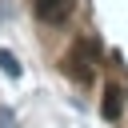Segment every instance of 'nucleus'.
<instances>
[{
    "label": "nucleus",
    "instance_id": "nucleus-1",
    "mask_svg": "<svg viewBox=\"0 0 128 128\" xmlns=\"http://www.w3.org/2000/svg\"><path fill=\"white\" fill-rule=\"evenodd\" d=\"M72 4H76V0H32L36 16H40L44 24H64V20L72 16Z\"/></svg>",
    "mask_w": 128,
    "mask_h": 128
},
{
    "label": "nucleus",
    "instance_id": "nucleus-2",
    "mask_svg": "<svg viewBox=\"0 0 128 128\" xmlns=\"http://www.w3.org/2000/svg\"><path fill=\"white\" fill-rule=\"evenodd\" d=\"M92 52H96V44H92V40H84V44L72 52L68 72H72V76H80V80H88V76H92Z\"/></svg>",
    "mask_w": 128,
    "mask_h": 128
},
{
    "label": "nucleus",
    "instance_id": "nucleus-3",
    "mask_svg": "<svg viewBox=\"0 0 128 128\" xmlns=\"http://www.w3.org/2000/svg\"><path fill=\"white\" fill-rule=\"evenodd\" d=\"M104 120H120V112H124V92L116 88V84H108L104 88Z\"/></svg>",
    "mask_w": 128,
    "mask_h": 128
},
{
    "label": "nucleus",
    "instance_id": "nucleus-4",
    "mask_svg": "<svg viewBox=\"0 0 128 128\" xmlns=\"http://www.w3.org/2000/svg\"><path fill=\"white\" fill-rule=\"evenodd\" d=\"M0 72H4V76H12V80H16L20 72H24V68H20V60H16V52L0 48Z\"/></svg>",
    "mask_w": 128,
    "mask_h": 128
},
{
    "label": "nucleus",
    "instance_id": "nucleus-5",
    "mask_svg": "<svg viewBox=\"0 0 128 128\" xmlns=\"http://www.w3.org/2000/svg\"><path fill=\"white\" fill-rule=\"evenodd\" d=\"M0 128H16V112L12 108H0Z\"/></svg>",
    "mask_w": 128,
    "mask_h": 128
}]
</instances>
